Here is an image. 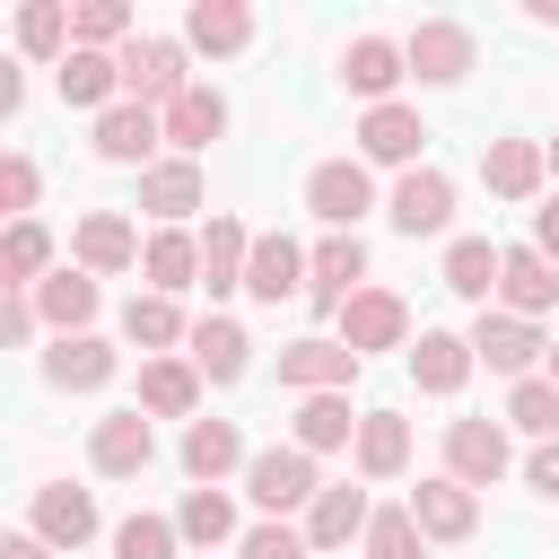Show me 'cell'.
Segmentation results:
<instances>
[{
    "label": "cell",
    "mask_w": 559,
    "mask_h": 559,
    "mask_svg": "<svg viewBox=\"0 0 559 559\" xmlns=\"http://www.w3.org/2000/svg\"><path fill=\"white\" fill-rule=\"evenodd\" d=\"M245 498H253L271 524H288L297 507H314V498H323V480H314V454H306V445H262V454L245 463Z\"/></svg>",
    "instance_id": "obj_1"
},
{
    "label": "cell",
    "mask_w": 559,
    "mask_h": 559,
    "mask_svg": "<svg viewBox=\"0 0 559 559\" xmlns=\"http://www.w3.org/2000/svg\"><path fill=\"white\" fill-rule=\"evenodd\" d=\"M114 61H122V96L148 105V114H166V105L192 87V70H183V35H131Z\"/></svg>",
    "instance_id": "obj_2"
},
{
    "label": "cell",
    "mask_w": 559,
    "mask_h": 559,
    "mask_svg": "<svg viewBox=\"0 0 559 559\" xmlns=\"http://www.w3.org/2000/svg\"><path fill=\"white\" fill-rule=\"evenodd\" d=\"M306 210L332 227V236H358V218L376 210V183H367V157H323L306 175Z\"/></svg>",
    "instance_id": "obj_3"
},
{
    "label": "cell",
    "mask_w": 559,
    "mask_h": 559,
    "mask_svg": "<svg viewBox=\"0 0 559 559\" xmlns=\"http://www.w3.org/2000/svg\"><path fill=\"white\" fill-rule=\"evenodd\" d=\"M358 367H367V358H358L341 332H306V341L280 349V384H288V393H349Z\"/></svg>",
    "instance_id": "obj_4"
},
{
    "label": "cell",
    "mask_w": 559,
    "mask_h": 559,
    "mask_svg": "<svg viewBox=\"0 0 559 559\" xmlns=\"http://www.w3.org/2000/svg\"><path fill=\"white\" fill-rule=\"evenodd\" d=\"M87 463H96L105 480H140V472L157 463V428H148V411H140V402H131V411H105L96 437H87Z\"/></svg>",
    "instance_id": "obj_5"
},
{
    "label": "cell",
    "mask_w": 559,
    "mask_h": 559,
    "mask_svg": "<svg viewBox=\"0 0 559 559\" xmlns=\"http://www.w3.org/2000/svg\"><path fill=\"white\" fill-rule=\"evenodd\" d=\"M358 280H367V245H358V236H323V245L306 253V306H314V314H341V306L358 297Z\"/></svg>",
    "instance_id": "obj_6"
},
{
    "label": "cell",
    "mask_w": 559,
    "mask_h": 559,
    "mask_svg": "<svg viewBox=\"0 0 559 559\" xmlns=\"http://www.w3.org/2000/svg\"><path fill=\"white\" fill-rule=\"evenodd\" d=\"M402 61H411L428 87H454V79H472V26H454V17H419L411 44H402Z\"/></svg>",
    "instance_id": "obj_7"
},
{
    "label": "cell",
    "mask_w": 559,
    "mask_h": 559,
    "mask_svg": "<svg viewBox=\"0 0 559 559\" xmlns=\"http://www.w3.org/2000/svg\"><path fill=\"white\" fill-rule=\"evenodd\" d=\"M384 218H393L402 236H445V218H454V175H437V166H411V175L393 183Z\"/></svg>",
    "instance_id": "obj_8"
},
{
    "label": "cell",
    "mask_w": 559,
    "mask_h": 559,
    "mask_svg": "<svg viewBox=\"0 0 559 559\" xmlns=\"http://www.w3.org/2000/svg\"><path fill=\"white\" fill-rule=\"evenodd\" d=\"M507 463H515V454H507V419H454V428H445V472H454L463 489H489Z\"/></svg>",
    "instance_id": "obj_9"
},
{
    "label": "cell",
    "mask_w": 559,
    "mask_h": 559,
    "mask_svg": "<svg viewBox=\"0 0 559 559\" xmlns=\"http://www.w3.org/2000/svg\"><path fill=\"white\" fill-rule=\"evenodd\" d=\"M341 341L367 358V349H402L411 341V306L393 297V288H358L349 306H341Z\"/></svg>",
    "instance_id": "obj_10"
},
{
    "label": "cell",
    "mask_w": 559,
    "mask_h": 559,
    "mask_svg": "<svg viewBox=\"0 0 559 559\" xmlns=\"http://www.w3.org/2000/svg\"><path fill=\"white\" fill-rule=\"evenodd\" d=\"M542 349H550V341H542L524 314H480V323H472V358H480L489 376H515V384H524Z\"/></svg>",
    "instance_id": "obj_11"
},
{
    "label": "cell",
    "mask_w": 559,
    "mask_h": 559,
    "mask_svg": "<svg viewBox=\"0 0 559 559\" xmlns=\"http://www.w3.org/2000/svg\"><path fill=\"white\" fill-rule=\"evenodd\" d=\"M26 533H44L52 550H79V542H96V498L70 489V480H44L35 507H26Z\"/></svg>",
    "instance_id": "obj_12"
},
{
    "label": "cell",
    "mask_w": 559,
    "mask_h": 559,
    "mask_svg": "<svg viewBox=\"0 0 559 559\" xmlns=\"http://www.w3.org/2000/svg\"><path fill=\"white\" fill-rule=\"evenodd\" d=\"M411 515H419V533L428 542H472V524H480V498L454 480V472H437V480H419L411 498H402Z\"/></svg>",
    "instance_id": "obj_13"
},
{
    "label": "cell",
    "mask_w": 559,
    "mask_h": 559,
    "mask_svg": "<svg viewBox=\"0 0 559 559\" xmlns=\"http://www.w3.org/2000/svg\"><path fill=\"white\" fill-rule=\"evenodd\" d=\"M498 297H507V314H550L559 306V262L542 253V245H507V271H498Z\"/></svg>",
    "instance_id": "obj_14"
},
{
    "label": "cell",
    "mask_w": 559,
    "mask_h": 559,
    "mask_svg": "<svg viewBox=\"0 0 559 559\" xmlns=\"http://www.w3.org/2000/svg\"><path fill=\"white\" fill-rule=\"evenodd\" d=\"M114 367H122V349L96 332H70L44 349V384H61V393H96V384H114Z\"/></svg>",
    "instance_id": "obj_15"
},
{
    "label": "cell",
    "mask_w": 559,
    "mask_h": 559,
    "mask_svg": "<svg viewBox=\"0 0 559 559\" xmlns=\"http://www.w3.org/2000/svg\"><path fill=\"white\" fill-rule=\"evenodd\" d=\"M367 524H376V507H367V489H349V480H323V498L306 507V542H314V550H349V542H367Z\"/></svg>",
    "instance_id": "obj_16"
},
{
    "label": "cell",
    "mask_w": 559,
    "mask_h": 559,
    "mask_svg": "<svg viewBox=\"0 0 559 559\" xmlns=\"http://www.w3.org/2000/svg\"><path fill=\"white\" fill-rule=\"evenodd\" d=\"M157 140H166V114L131 105V96H122L114 114H96V157H105V166H140ZM140 175H148V166H140Z\"/></svg>",
    "instance_id": "obj_17"
},
{
    "label": "cell",
    "mask_w": 559,
    "mask_h": 559,
    "mask_svg": "<svg viewBox=\"0 0 559 559\" xmlns=\"http://www.w3.org/2000/svg\"><path fill=\"white\" fill-rule=\"evenodd\" d=\"M419 140H428V122L411 114V105H367V122H358V157H376V166H419Z\"/></svg>",
    "instance_id": "obj_18"
},
{
    "label": "cell",
    "mask_w": 559,
    "mask_h": 559,
    "mask_svg": "<svg viewBox=\"0 0 559 559\" xmlns=\"http://www.w3.org/2000/svg\"><path fill=\"white\" fill-rule=\"evenodd\" d=\"M542 175H550V148H542V140H489V148H480V183H489L498 201H533Z\"/></svg>",
    "instance_id": "obj_19"
},
{
    "label": "cell",
    "mask_w": 559,
    "mask_h": 559,
    "mask_svg": "<svg viewBox=\"0 0 559 559\" xmlns=\"http://www.w3.org/2000/svg\"><path fill=\"white\" fill-rule=\"evenodd\" d=\"M358 419H367V411H349V393H306L297 419H288V445H306V454H341V445H358Z\"/></svg>",
    "instance_id": "obj_20"
},
{
    "label": "cell",
    "mask_w": 559,
    "mask_h": 559,
    "mask_svg": "<svg viewBox=\"0 0 559 559\" xmlns=\"http://www.w3.org/2000/svg\"><path fill=\"white\" fill-rule=\"evenodd\" d=\"M70 245H79V271H131V262L148 253V245H140V227H131L122 210H87Z\"/></svg>",
    "instance_id": "obj_21"
},
{
    "label": "cell",
    "mask_w": 559,
    "mask_h": 559,
    "mask_svg": "<svg viewBox=\"0 0 559 559\" xmlns=\"http://www.w3.org/2000/svg\"><path fill=\"white\" fill-rule=\"evenodd\" d=\"M297 288H306V245H297V236H253V262H245V297L280 306V297H297Z\"/></svg>",
    "instance_id": "obj_22"
},
{
    "label": "cell",
    "mask_w": 559,
    "mask_h": 559,
    "mask_svg": "<svg viewBox=\"0 0 559 559\" xmlns=\"http://www.w3.org/2000/svg\"><path fill=\"white\" fill-rule=\"evenodd\" d=\"M472 367H480V358H472V332H419V341H411V384H419V393H463Z\"/></svg>",
    "instance_id": "obj_23"
},
{
    "label": "cell",
    "mask_w": 559,
    "mask_h": 559,
    "mask_svg": "<svg viewBox=\"0 0 559 559\" xmlns=\"http://www.w3.org/2000/svg\"><path fill=\"white\" fill-rule=\"evenodd\" d=\"M253 454H245V437H236V419H192L183 428V472L201 480V489H218L227 472H245Z\"/></svg>",
    "instance_id": "obj_24"
},
{
    "label": "cell",
    "mask_w": 559,
    "mask_h": 559,
    "mask_svg": "<svg viewBox=\"0 0 559 559\" xmlns=\"http://www.w3.org/2000/svg\"><path fill=\"white\" fill-rule=\"evenodd\" d=\"M218 131H227V96H218L210 79H192V87H183V96L166 105V140H175L183 157H201V148L218 140Z\"/></svg>",
    "instance_id": "obj_25"
},
{
    "label": "cell",
    "mask_w": 559,
    "mask_h": 559,
    "mask_svg": "<svg viewBox=\"0 0 559 559\" xmlns=\"http://www.w3.org/2000/svg\"><path fill=\"white\" fill-rule=\"evenodd\" d=\"M498 271H507V245H489V236H454V245H445V288L472 297L480 314H489V297H498Z\"/></svg>",
    "instance_id": "obj_26"
},
{
    "label": "cell",
    "mask_w": 559,
    "mask_h": 559,
    "mask_svg": "<svg viewBox=\"0 0 559 559\" xmlns=\"http://www.w3.org/2000/svg\"><path fill=\"white\" fill-rule=\"evenodd\" d=\"M140 210L166 218V227L192 218V210H201V166H192V157H157V166L140 175Z\"/></svg>",
    "instance_id": "obj_27"
},
{
    "label": "cell",
    "mask_w": 559,
    "mask_h": 559,
    "mask_svg": "<svg viewBox=\"0 0 559 559\" xmlns=\"http://www.w3.org/2000/svg\"><path fill=\"white\" fill-rule=\"evenodd\" d=\"M245 262H253V227L245 218H210V236H201V288L210 297L245 288Z\"/></svg>",
    "instance_id": "obj_28"
},
{
    "label": "cell",
    "mask_w": 559,
    "mask_h": 559,
    "mask_svg": "<svg viewBox=\"0 0 559 559\" xmlns=\"http://www.w3.org/2000/svg\"><path fill=\"white\" fill-rule=\"evenodd\" d=\"M192 402H201V367L192 358H148L140 367V411L148 419H192Z\"/></svg>",
    "instance_id": "obj_29"
},
{
    "label": "cell",
    "mask_w": 559,
    "mask_h": 559,
    "mask_svg": "<svg viewBox=\"0 0 559 559\" xmlns=\"http://www.w3.org/2000/svg\"><path fill=\"white\" fill-rule=\"evenodd\" d=\"M183 44H201V52H245V44H253V9H245V0H192V9H183Z\"/></svg>",
    "instance_id": "obj_30"
},
{
    "label": "cell",
    "mask_w": 559,
    "mask_h": 559,
    "mask_svg": "<svg viewBox=\"0 0 559 559\" xmlns=\"http://www.w3.org/2000/svg\"><path fill=\"white\" fill-rule=\"evenodd\" d=\"M411 61H402V44H384V35H358L349 52H341V79L367 96V105H393V79H402Z\"/></svg>",
    "instance_id": "obj_31"
},
{
    "label": "cell",
    "mask_w": 559,
    "mask_h": 559,
    "mask_svg": "<svg viewBox=\"0 0 559 559\" xmlns=\"http://www.w3.org/2000/svg\"><path fill=\"white\" fill-rule=\"evenodd\" d=\"M61 105L114 114V105H122V61H114V52H70V61H61Z\"/></svg>",
    "instance_id": "obj_32"
},
{
    "label": "cell",
    "mask_w": 559,
    "mask_h": 559,
    "mask_svg": "<svg viewBox=\"0 0 559 559\" xmlns=\"http://www.w3.org/2000/svg\"><path fill=\"white\" fill-rule=\"evenodd\" d=\"M44 280H52L44 218H9V236H0V288H44Z\"/></svg>",
    "instance_id": "obj_33"
},
{
    "label": "cell",
    "mask_w": 559,
    "mask_h": 559,
    "mask_svg": "<svg viewBox=\"0 0 559 559\" xmlns=\"http://www.w3.org/2000/svg\"><path fill=\"white\" fill-rule=\"evenodd\" d=\"M140 271H148V297H175V288H192V280H201V236H183V227H157V236H148V253H140Z\"/></svg>",
    "instance_id": "obj_34"
},
{
    "label": "cell",
    "mask_w": 559,
    "mask_h": 559,
    "mask_svg": "<svg viewBox=\"0 0 559 559\" xmlns=\"http://www.w3.org/2000/svg\"><path fill=\"white\" fill-rule=\"evenodd\" d=\"M35 314L70 341V332H87L96 323V271H52L44 288H35Z\"/></svg>",
    "instance_id": "obj_35"
},
{
    "label": "cell",
    "mask_w": 559,
    "mask_h": 559,
    "mask_svg": "<svg viewBox=\"0 0 559 559\" xmlns=\"http://www.w3.org/2000/svg\"><path fill=\"white\" fill-rule=\"evenodd\" d=\"M349 454H358V472H367V480H393V472L411 463V419H402V411H367Z\"/></svg>",
    "instance_id": "obj_36"
},
{
    "label": "cell",
    "mask_w": 559,
    "mask_h": 559,
    "mask_svg": "<svg viewBox=\"0 0 559 559\" xmlns=\"http://www.w3.org/2000/svg\"><path fill=\"white\" fill-rule=\"evenodd\" d=\"M122 341H131V349H148V358H166L175 341H192V323H183V306H175V297H131V306H122Z\"/></svg>",
    "instance_id": "obj_37"
},
{
    "label": "cell",
    "mask_w": 559,
    "mask_h": 559,
    "mask_svg": "<svg viewBox=\"0 0 559 559\" xmlns=\"http://www.w3.org/2000/svg\"><path fill=\"white\" fill-rule=\"evenodd\" d=\"M245 349H253L245 323H227V314H201V323H192V367H201L210 384H236V376H245Z\"/></svg>",
    "instance_id": "obj_38"
},
{
    "label": "cell",
    "mask_w": 559,
    "mask_h": 559,
    "mask_svg": "<svg viewBox=\"0 0 559 559\" xmlns=\"http://www.w3.org/2000/svg\"><path fill=\"white\" fill-rule=\"evenodd\" d=\"M175 533H183V542H201V550L236 542V507H227V489H192V498L175 507Z\"/></svg>",
    "instance_id": "obj_39"
},
{
    "label": "cell",
    "mask_w": 559,
    "mask_h": 559,
    "mask_svg": "<svg viewBox=\"0 0 559 559\" xmlns=\"http://www.w3.org/2000/svg\"><path fill=\"white\" fill-rule=\"evenodd\" d=\"M507 428H524V437H559V384L550 376H524V384H507Z\"/></svg>",
    "instance_id": "obj_40"
},
{
    "label": "cell",
    "mask_w": 559,
    "mask_h": 559,
    "mask_svg": "<svg viewBox=\"0 0 559 559\" xmlns=\"http://www.w3.org/2000/svg\"><path fill=\"white\" fill-rule=\"evenodd\" d=\"M105 44H131V9L122 0H79L70 9V52H105Z\"/></svg>",
    "instance_id": "obj_41"
},
{
    "label": "cell",
    "mask_w": 559,
    "mask_h": 559,
    "mask_svg": "<svg viewBox=\"0 0 559 559\" xmlns=\"http://www.w3.org/2000/svg\"><path fill=\"white\" fill-rule=\"evenodd\" d=\"M61 44H70V9H61V0H26V9H17V52H35V61H70Z\"/></svg>",
    "instance_id": "obj_42"
},
{
    "label": "cell",
    "mask_w": 559,
    "mask_h": 559,
    "mask_svg": "<svg viewBox=\"0 0 559 559\" xmlns=\"http://www.w3.org/2000/svg\"><path fill=\"white\" fill-rule=\"evenodd\" d=\"M358 550H367V559H428V533H419L411 507H376V524H367Z\"/></svg>",
    "instance_id": "obj_43"
},
{
    "label": "cell",
    "mask_w": 559,
    "mask_h": 559,
    "mask_svg": "<svg viewBox=\"0 0 559 559\" xmlns=\"http://www.w3.org/2000/svg\"><path fill=\"white\" fill-rule=\"evenodd\" d=\"M175 550H183V533L166 515H122L114 524V559H175Z\"/></svg>",
    "instance_id": "obj_44"
},
{
    "label": "cell",
    "mask_w": 559,
    "mask_h": 559,
    "mask_svg": "<svg viewBox=\"0 0 559 559\" xmlns=\"http://www.w3.org/2000/svg\"><path fill=\"white\" fill-rule=\"evenodd\" d=\"M236 559H314V542H306V524H253L245 542H236Z\"/></svg>",
    "instance_id": "obj_45"
},
{
    "label": "cell",
    "mask_w": 559,
    "mask_h": 559,
    "mask_svg": "<svg viewBox=\"0 0 559 559\" xmlns=\"http://www.w3.org/2000/svg\"><path fill=\"white\" fill-rule=\"evenodd\" d=\"M35 192H44L35 157H17V148H9V157H0V210H17V218H26V210H35Z\"/></svg>",
    "instance_id": "obj_46"
},
{
    "label": "cell",
    "mask_w": 559,
    "mask_h": 559,
    "mask_svg": "<svg viewBox=\"0 0 559 559\" xmlns=\"http://www.w3.org/2000/svg\"><path fill=\"white\" fill-rule=\"evenodd\" d=\"M0 341H9V349L35 341V288H0Z\"/></svg>",
    "instance_id": "obj_47"
},
{
    "label": "cell",
    "mask_w": 559,
    "mask_h": 559,
    "mask_svg": "<svg viewBox=\"0 0 559 559\" xmlns=\"http://www.w3.org/2000/svg\"><path fill=\"white\" fill-rule=\"evenodd\" d=\"M524 480H533V489H542V498H559V437H550V445H533V454H524Z\"/></svg>",
    "instance_id": "obj_48"
},
{
    "label": "cell",
    "mask_w": 559,
    "mask_h": 559,
    "mask_svg": "<svg viewBox=\"0 0 559 559\" xmlns=\"http://www.w3.org/2000/svg\"><path fill=\"white\" fill-rule=\"evenodd\" d=\"M0 559H52V542H44V533H9V542H0Z\"/></svg>",
    "instance_id": "obj_49"
},
{
    "label": "cell",
    "mask_w": 559,
    "mask_h": 559,
    "mask_svg": "<svg viewBox=\"0 0 559 559\" xmlns=\"http://www.w3.org/2000/svg\"><path fill=\"white\" fill-rule=\"evenodd\" d=\"M533 245L559 262V201H550V210H533Z\"/></svg>",
    "instance_id": "obj_50"
},
{
    "label": "cell",
    "mask_w": 559,
    "mask_h": 559,
    "mask_svg": "<svg viewBox=\"0 0 559 559\" xmlns=\"http://www.w3.org/2000/svg\"><path fill=\"white\" fill-rule=\"evenodd\" d=\"M550 384H559V341H550Z\"/></svg>",
    "instance_id": "obj_51"
},
{
    "label": "cell",
    "mask_w": 559,
    "mask_h": 559,
    "mask_svg": "<svg viewBox=\"0 0 559 559\" xmlns=\"http://www.w3.org/2000/svg\"><path fill=\"white\" fill-rule=\"evenodd\" d=\"M550 175H559V140H550Z\"/></svg>",
    "instance_id": "obj_52"
}]
</instances>
